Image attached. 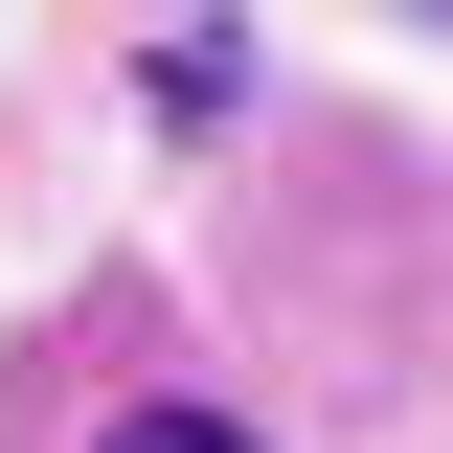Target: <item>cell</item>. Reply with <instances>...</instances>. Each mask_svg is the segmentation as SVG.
Returning <instances> with one entry per match:
<instances>
[{
	"mask_svg": "<svg viewBox=\"0 0 453 453\" xmlns=\"http://www.w3.org/2000/svg\"><path fill=\"white\" fill-rule=\"evenodd\" d=\"M113 453H250V431H226V408H136Z\"/></svg>",
	"mask_w": 453,
	"mask_h": 453,
	"instance_id": "6da1fadb",
	"label": "cell"
}]
</instances>
